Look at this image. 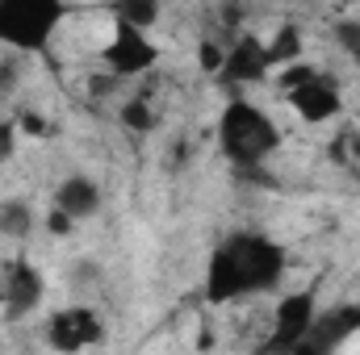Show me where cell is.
<instances>
[{"label": "cell", "instance_id": "cell-1", "mask_svg": "<svg viewBox=\"0 0 360 355\" xmlns=\"http://www.w3.org/2000/svg\"><path fill=\"white\" fill-rule=\"evenodd\" d=\"M281 272H285V251L276 243L260 239V234H239L222 251H214L210 276H205V293L218 305L222 301H239V297L276 288Z\"/></svg>", "mask_w": 360, "mask_h": 355}, {"label": "cell", "instance_id": "cell-2", "mask_svg": "<svg viewBox=\"0 0 360 355\" xmlns=\"http://www.w3.org/2000/svg\"><path fill=\"white\" fill-rule=\"evenodd\" d=\"M218 138H222V151L243 163V168H260L272 151L281 147V134L269 121V113L252 100H231L218 117Z\"/></svg>", "mask_w": 360, "mask_h": 355}, {"label": "cell", "instance_id": "cell-3", "mask_svg": "<svg viewBox=\"0 0 360 355\" xmlns=\"http://www.w3.org/2000/svg\"><path fill=\"white\" fill-rule=\"evenodd\" d=\"M63 17L68 13L59 4H42V0L0 4V42L13 46V51H42Z\"/></svg>", "mask_w": 360, "mask_h": 355}, {"label": "cell", "instance_id": "cell-4", "mask_svg": "<svg viewBox=\"0 0 360 355\" xmlns=\"http://www.w3.org/2000/svg\"><path fill=\"white\" fill-rule=\"evenodd\" d=\"M105 339V322L89 305H63L46 318V347L59 355H80Z\"/></svg>", "mask_w": 360, "mask_h": 355}, {"label": "cell", "instance_id": "cell-5", "mask_svg": "<svg viewBox=\"0 0 360 355\" xmlns=\"http://www.w3.org/2000/svg\"><path fill=\"white\" fill-rule=\"evenodd\" d=\"M155 59H160L155 42L113 17L109 42H105V67H109V76H113V80H117V76H143V72H151Z\"/></svg>", "mask_w": 360, "mask_h": 355}, {"label": "cell", "instance_id": "cell-6", "mask_svg": "<svg viewBox=\"0 0 360 355\" xmlns=\"http://www.w3.org/2000/svg\"><path fill=\"white\" fill-rule=\"evenodd\" d=\"M314 318H319V309H314V297L310 293H293V297H285L281 305H276V318H272V330H269V343H264V351H297L306 339H310V326H314Z\"/></svg>", "mask_w": 360, "mask_h": 355}, {"label": "cell", "instance_id": "cell-7", "mask_svg": "<svg viewBox=\"0 0 360 355\" xmlns=\"http://www.w3.org/2000/svg\"><path fill=\"white\" fill-rule=\"evenodd\" d=\"M0 297H4V314L13 322L17 318H30L42 305V297H46V280H42V272L30 264V260H13V264H4Z\"/></svg>", "mask_w": 360, "mask_h": 355}, {"label": "cell", "instance_id": "cell-8", "mask_svg": "<svg viewBox=\"0 0 360 355\" xmlns=\"http://www.w3.org/2000/svg\"><path fill=\"white\" fill-rule=\"evenodd\" d=\"M285 100H289V109H293L302 121H310V126L335 121V117L344 113V92H340V84H335L327 72H319L314 80H306L302 88H293Z\"/></svg>", "mask_w": 360, "mask_h": 355}, {"label": "cell", "instance_id": "cell-9", "mask_svg": "<svg viewBox=\"0 0 360 355\" xmlns=\"http://www.w3.org/2000/svg\"><path fill=\"white\" fill-rule=\"evenodd\" d=\"M272 72L269 51H264V38L256 34H239L231 46H226V63H222V80L231 84H256Z\"/></svg>", "mask_w": 360, "mask_h": 355}, {"label": "cell", "instance_id": "cell-10", "mask_svg": "<svg viewBox=\"0 0 360 355\" xmlns=\"http://www.w3.org/2000/svg\"><path fill=\"white\" fill-rule=\"evenodd\" d=\"M356 330H360V305H335V309H327V314L314 318L306 347L314 355H335Z\"/></svg>", "mask_w": 360, "mask_h": 355}, {"label": "cell", "instance_id": "cell-11", "mask_svg": "<svg viewBox=\"0 0 360 355\" xmlns=\"http://www.w3.org/2000/svg\"><path fill=\"white\" fill-rule=\"evenodd\" d=\"M51 209H59V213L72 217V222H84V217H92V213L101 209V188H96L89 176H68L55 188Z\"/></svg>", "mask_w": 360, "mask_h": 355}, {"label": "cell", "instance_id": "cell-12", "mask_svg": "<svg viewBox=\"0 0 360 355\" xmlns=\"http://www.w3.org/2000/svg\"><path fill=\"white\" fill-rule=\"evenodd\" d=\"M34 230V209L25 205V201H0V234H8V239H25Z\"/></svg>", "mask_w": 360, "mask_h": 355}, {"label": "cell", "instance_id": "cell-13", "mask_svg": "<svg viewBox=\"0 0 360 355\" xmlns=\"http://www.w3.org/2000/svg\"><path fill=\"white\" fill-rule=\"evenodd\" d=\"M122 25H130V29H139V34H147L155 21H160V4H122L117 13H113Z\"/></svg>", "mask_w": 360, "mask_h": 355}, {"label": "cell", "instance_id": "cell-14", "mask_svg": "<svg viewBox=\"0 0 360 355\" xmlns=\"http://www.w3.org/2000/svg\"><path fill=\"white\" fill-rule=\"evenodd\" d=\"M122 121H126L134 134H147V130H151V121H155V117H151V105H147V96H134V100H126V105H122Z\"/></svg>", "mask_w": 360, "mask_h": 355}, {"label": "cell", "instance_id": "cell-15", "mask_svg": "<svg viewBox=\"0 0 360 355\" xmlns=\"http://www.w3.org/2000/svg\"><path fill=\"white\" fill-rule=\"evenodd\" d=\"M197 63H201V72H210V76H222L226 46H222V42H214V38H201V42H197Z\"/></svg>", "mask_w": 360, "mask_h": 355}, {"label": "cell", "instance_id": "cell-16", "mask_svg": "<svg viewBox=\"0 0 360 355\" xmlns=\"http://www.w3.org/2000/svg\"><path fill=\"white\" fill-rule=\"evenodd\" d=\"M13 151H17V121L8 117V121H0V163H8Z\"/></svg>", "mask_w": 360, "mask_h": 355}, {"label": "cell", "instance_id": "cell-17", "mask_svg": "<svg viewBox=\"0 0 360 355\" xmlns=\"http://www.w3.org/2000/svg\"><path fill=\"white\" fill-rule=\"evenodd\" d=\"M0 309H4V297H0Z\"/></svg>", "mask_w": 360, "mask_h": 355}]
</instances>
